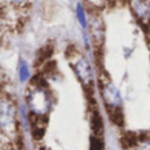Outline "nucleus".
Returning a JSON list of instances; mask_svg holds the SVG:
<instances>
[{"label": "nucleus", "instance_id": "obj_2", "mask_svg": "<svg viewBox=\"0 0 150 150\" xmlns=\"http://www.w3.org/2000/svg\"><path fill=\"white\" fill-rule=\"evenodd\" d=\"M28 105L34 116L42 117L46 116V113L52 108V99L49 98V93L42 86H34L29 90Z\"/></svg>", "mask_w": 150, "mask_h": 150}, {"label": "nucleus", "instance_id": "obj_4", "mask_svg": "<svg viewBox=\"0 0 150 150\" xmlns=\"http://www.w3.org/2000/svg\"><path fill=\"white\" fill-rule=\"evenodd\" d=\"M136 21L150 36V0H127Z\"/></svg>", "mask_w": 150, "mask_h": 150}, {"label": "nucleus", "instance_id": "obj_1", "mask_svg": "<svg viewBox=\"0 0 150 150\" xmlns=\"http://www.w3.org/2000/svg\"><path fill=\"white\" fill-rule=\"evenodd\" d=\"M17 129V113L9 98L0 96V130L5 136H13Z\"/></svg>", "mask_w": 150, "mask_h": 150}, {"label": "nucleus", "instance_id": "obj_5", "mask_svg": "<svg viewBox=\"0 0 150 150\" xmlns=\"http://www.w3.org/2000/svg\"><path fill=\"white\" fill-rule=\"evenodd\" d=\"M100 91L103 96L105 105L112 112H117V109L121 108V100H120L119 91L113 86V83L108 79L107 76H101L100 79Z\"/></svg>", "mask_w": 150, "mask_h": 150}, {"label": "nucleus", "instance_id": "obj_6", "mask_svg": "<svg viewBox=\"0 0 150 150\" xmlns=\"http://www.w3.org/2000/svg\"><path fill=\"white\" fill-rule=\"evenodd\" d=\"M127 0H93V4L98 3L96 7H116L120 3H124Z\"/></svg>", "mask_w": 150, "mask_h": 150}, {"label": "nucleus", "instance_id": "obj_7", "mask_svg": "<svg viewBox=\"0 0 150 150\" xmlns=\"http://www.w3.org/2000/svg\"><path fill=\"white\" fill-rule=\"evenodd\" d=\"M29 76H30V71H29L28 65L25 62H23L20 66V80L21 82H25V80L29 79Z\"/></svg>", "mask_w": 150, "mask_h": 150}, {"label": "nucleus", "instance_id": "obj_3", "mask_svg": "<svg viewBox=\"0 0 150 150\" xmlns=\"http://www.w3.org/2000/svg\"><path fill=\"white\" fill-rule=\"evenodd\" d=\"M73 69L76 74L78 79L80 80L84 87L91 88L93 86V74H92V69L90 66V62L87 61V58L83 54L78 53L75 50L74 55H73V61H71Z\"/></svg>", "mask_w": 150, "mask_h": 150}]
</instances>
